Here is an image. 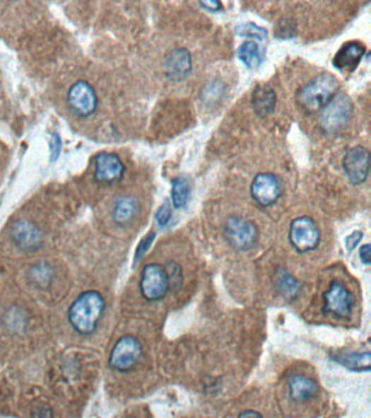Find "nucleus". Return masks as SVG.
I'll list each match as a JSON object with an SVG mask.
<instances>
[{
	"label": "nucleus",
	"mask_w": 371,
	"mask_h": 418,
	"mask_svg": "<svg viewBox=\"0 0 371 418\" xmlns=\"http://www.w3.org/2000/svg\"><path fill=\"white\" fill-rule=\"evenodd\" d=\"M283 25L278 26L277 32H274L276 36L280 38H288L292 37L294 36V30H295V26H293L292 24V21L288 23V21H283Z\"/></svg>",
	"instance_id": "29"
},
{
	"label": "nucleus",
	"mask_w": 371,
	"mask_h": 418,
	"mask_svg": "<svg viewBox=\"0 0 371 418\" xmlns=\"http://www.w3.org/2000/svg\"><path fill=\"white\" fill-rule=\"evenodd\" d=\"M239 59L251 70H256L265 59V50L255 42H245L237 50Z\"/></svg>",
	"instance_id": "19"
},
{
	"label": "nucleus",
	"mask_w": 371,
	"mask_h": 418,
	"mask_svg": "<svg viewBox=\"0 0 371 418\" xmlns=\"http://www.w3.org/2000/svg\"><path fill=\"white\" fill-rule=\"evenodd\" d=\"M251 194L258 205L269 207L281 197V182L273 173H259L252 182Z\"/></svg>",
	"instance_id": "10"
},
{
	"label": "nucleus",
	"mask_w": 371,
	"mask_h": 418,
	"mask_svg": "<svg viewBox=\"0 0 371 418\" xmlns=\"http://www.w3.org/2000/svg\"><path fill=\"white\" fill-rule=\"evenodd\" d=\"M168 276L169 286L170 289H179L182 286V272L177 262H171L167 264V268H165Z\"/></svg>",
	"instance_id": "24"
},
{
	"label": "nucleus",
	"mask_w": 371,
	"mask_h": 418,
	"mask_svg": "<svg viewBox=\"0 0 371 418\" xmlns=\"http://www.w3.org/2000/svg\"><path fill=\"white\" fill-rule=\"evenodd\" d=\"M225 234L229 243L239 250H251L257 243V227L243 218H230L225 223Z\"/></svg>",
	"instance_id": "8"
},
{
	"label": "nucleus",
	"mask_w": 371,
	"mask_h": 418,
	"mask_svg": "<svg viewBox=\"0 0 371 418\" xmlns=\"http://www.w3.org/2000/svg\"><path fill=\"white\" fill-rule=\"evenodd\" d=\"M124 165L114 153H100L95 158L94 178L100 185H112L122 179Z\"/></svg>",
	"instance_id": "12"
},
{
	"label": "nucleus",
	"mask_w": 371,
	"mask_h": 418,
	"mask_svg": "<svg viewBox=\"0 0 371 418\" xmlns=\"http://www.w3.org/2000/svg\"><path fill=\"white\" fill-rule=\"evenodd\" d=\"M62 143L61 139L57 133L52 134V141H50V151H52V161H57L61 151Z\"/></svg>",
	"instance_id": "28"
},
{
	"label": "nucleus",
	"mask_w": 371,
	"mask_h": 418,
	"mask_svg": "<svg viewBox=\"0 0 371 418\" xmlns=\"http://www.w3.org/2000/svg\"><path fill=\"white\" fill-rule=\"evenodd\" d=\"M370 155L368 149L363 146H355L346 151L343 158V169L353 185H360L366 182L369 175Z\"/></svg>",
	"instance_id": "9"
},
{
	"label": "nucleus",
	"mask_w": 371,
	"mask_h": 418,
	"mask_svg": "<svg viewBox=\"0 0 371 418\" xmlns=\"http://www.w3.org/2000/svg\"><path fill=\"white\" fill-rule=\"evenodd\" d=\"M276 103H277V96L269 86H257L254 91L252 105L258 116L265 118L271 115L276 108Z\"/></svg>",
	"instance_id": "18"
},
{
	"label": "nucleus",
	"mask_w": 371,
	"mask_h": 418,
	"mask_svg": "<svg viewBox=\"0 0 371 418\" xmlns=\"http://www.w3.org/2000/svg\"><path fill=\"white\" fill-rule=\"evenodd\" d=\"M235 33L243 37L255 38L258 40H265L268 37V31L265 28L256 25L253 22L239 24L235 28Z\"/></svg>",
	"instance_id": "23"
},
{
	"label": "nucleus",
	"mask_w": 371,
	"mask_h": 418,
	"mask_svg": "<svg viewBox=\"0 0 371 418\" xmlns=\"http://www.w3.org/2000/svg\"><path fill=\"white\" fill-rule=\"evenodd\" d=\"M363 234L362 231H354L352 234L348 236L346 239V248L348 250H353L355 248H356L357 244L360 243L363 239Z\"/></svg>",
	"instance_id": "30"
},
{
	"label": "nucleus",
	"mask_w": 371,
	"mask_h": 418,
	"mask_svg": "<svg viewBox=\"0 0 371 418\" xmlns=\"http://www.w3.org/2000/svg\"><path fill=\"white\" fill-rule=\"evenodd\" d=\"M140 211V204L130 195L119 197L112 208V219L119 227H128L136 219Z\"/></svg>",
	"instance_id": "16"
},
{
	"label": "nucleus",
	"mask_w": 371,
	"mask_h": 418,
	"mask_svg": "<svg viewBox=\"0 0 371 418\" xmlns=\"http://www.w3.org/2000/svg\"><path fill=\"white\" fill-rule=\"evenodd\" d=\"M167 78L173 82H181L189 76L192 71V57L185 48H175L167 54L165 60Z\"/></svg>",
	"instance_id": "14"
},
{
	"label": "nucleus",
	"mask_w": 371,
	"mask_h": 418,
	"mask_svg": "<svg viewBox=\"0 0 371 418\" xmlns=\"http://www.w3.org/2000/svg\"><path fill=\"white\" fill-rule=\"evenodd\" d=\"M32 274H33V279H35L38 284L42 282L45 284V282L50 279L52 268L49 267V265L45 264V262H40L32 268Z\"/></svg>",
	"instance_id": "25"
},
{
	"label": "nucleus",
	"mask_w": 371,
	"mask_h": 418,
	"mask_svg": "<svg viewBox=\"0 0 371 418\" xmlns=\"http://www.w3.org/2000/svg\"><path fill=\"white\" fill-rule=\"evenodd\" d=\"M317 383L302 375L292 376L288 381V393L293 401H307L317 393Z\"/></svg>",
	"instance_id": "17"
},
{
	"label": "nucleus",
	"mask_w": 371,
	"mask_h": 418,
	"mask_svg": "<svg viewBox=\"0 0 371 418\" xmlns=\"http://www.w3.org/2000/svg\"><path fill=\"white\" fill-rule=\"evenodd\" d=\"M364 54V45L358 42H348L336 52L332 64L340 71H354Z\"/></svg>",
	"instance_id": "15"
},
{
	"label": "nucleus",
	"mask_w": 371,
	"mask_h": 418,
	"mask_svg": "<svg viewBox=\"0 0 371 418\" xmlns=\"http://www.w3.org/2000/svg\"><path fill=\"white\" fill-rule=\"evenodd\" d=\"M171 216H172V213H171V205L168 201H166L158 208L155 218H156V221L158 222V225L160 227H165L170 221Z\"/></svg>",
	"instance_id": "27"
},
{
	"label": "nucleus",
	"mask_w": 371,
	"mask_h": 418,
	"mask_svg": "<svg viewBox=\"0 0 371 418\" xmlns=\"http://www.w3.org/2000/svg\"><path fill=\"white\" fill-rule=\"evenodd\" d=\"M290 241L300 253H306L317 248L320 231L316 222L310 217L296 218L290 226Z\"/></svg>",
	"instance_id": "7"
},
{
	"label": "nucleus",
	"mask_w": 371,
	"mask_h": 418,
	"mask_svg": "<svg viewBox=\"0 0 371 418\" xmlns=\"http://www.w3.org/2000/svg\"><path fill=\"white\" fill-rule=\"evenodd\" d=\"M278 290L285 298H294L300 292V284L286 270H279L276 276Z\"/></svg>",
	"instance_id": "21"
},
{
	"label": "nucleus",
	"mask_w": 371,
	"mask_h": 418,
	"mask_svg": "<svg viewBox=\"0 0 371 418\" xmlns=\"http://www.w3.org/2000/svg\"><path fill=\"white\" fill-rule=\"evenodd\" d=\"M237 418H264L259 413L255 411H244L243 413L240 414Z\"/></svg>",
	"instance_id": "34"
},
{
	"label": "nucleus",
	"mask_w": 371,
	"mask_h": 418,
	"mask_svg": "<svg viewBox=\"0 0 371 418\" xmlns=\"http://www.w3.org/2000/svg\"><path fill=\"white\" fill-rule=\"evenodd\" d=\"M338 88L340 83L334 74H319L300 91L298 105L307 114H317L338 95Z\"/></svg>",
	"instance_id": "2"
},
{
	"label": "nucleus",
	"mask_w": 371,
	"mask_h": 418,
	"mask_svg": "<svg viewBox=\"0 0 371 418\" xmlns=\"http://www.w3.org/2000/svg\"><path fill=\"white\" fill-rule=\"evenodd\" d=\"M155 238H156V233H155V232H152V233L147 234L144 239L140 242V244L137 245L136 250H135V262L142 260L143 256L146 254L147 250H149V248H151V245H152L153 242H154Z\"/></svg>",
	"instance_id": "26"
},
{
	"label": "nucleus",
	"mask_w": 371,
	"mask_h": 418,
	"mask_svg": "<svg viewBox=\"0 0 371 418\" xmlns=\"http://www.w3.org/2000/svg\"><path fill=\"white\" fill-rule=\"evenodd\" d=\"M32 418H52V410L45 407H37L32 413Z\"/></svg>",
	"instance_id": "32"
},
{
	"label": "nucleus",
	"mask_w": 371,
	"mask_h": 418,
	"mask_svg": "<svg viewBox=\"0 0 371 418\" xmlns=\"http://www.w3.org/2000/svg\"><path fill=\"white\" fill-rule=\"evenodd\" d=\"M189 181L185 178L180 177L172 181V189H171V199L172 204L177 209H181L187 205L189 201Z\"/></svg>",
	"instance_id": "22"
},
{
	"label": "nucleus",
	"mask_w": 371,
	"mask_h": 418,
	"mask_svg": "<svg viewBox=\"0 0 371 418\" xmlns=\"http://www.w3.org/2000/svg\"><path fill=\"white\" fill-rule=\"evenodd\" d=\"M66 100L70 109L81 118H88L98 109V96L94 88L86 81H76L69 88Z\"/></svg>",
	"instance_id": "6"
},
{
	"label": "nucleus",
	"mask_w": 371,
	"mask_h": 418,
	"mask_svg": "<svg viewBox=\"0 0 371 418\" xmlns=\"http://www.w3.org/2000/svg\"><path fill=\"white\" fill-rule=\"evenodd\" d=\"M11 240L20 250L33 253L43 245V233L28 220H18L12 226Z\"/></svg>",
	"instance_id": "13"
},
{
	"label": "nucleus",
	"mask_w": 371,
	"mask_h": 418,
	"mask_svg": "<svg viewBox=\"0 0 371 418\" xmlns=\"http://www.w3.org/2000/svg\"><path fill=\"white\" fill-rule=\"evenodd\" d=\"M199 5H201V8H204V9L207 10V11L218 12L221 11V10L223 9V4L220 3V1H217V0H215V1H213H213H201Z\"/></svg>",
	"instance_id": "31"
},
{
	"label": "nucleus",
	"mask_w": 371,
	"mask_h": 418,
	"mask_svg": "<svg viewBox=\"0 0 371 418\" xmlns=\"http://www.w3.org/2000/svg\"><path fill=\"white\" fill-rule=\"evenodd\" d=\"M353 115V104L346 94L336 95L322 110L320 127L326 133L341 130L348 124Z\"/></svg>",
	"instance_id": "4"
},
{
	"label": "nucleus",
	"mask_w": 371,
	"mask_h": 418,
	"mask_svg": "<svg viewBox=\"0 0 371 418\" xmlns=\"http://www.w3.org/2000/svg\"><path fill=\"white\" fill-rule=\"evenodd\" d=\"M106 302L98 291H86L69 308L68 320L76 332L82 336L92 335L104 315Z\"/></svg>",
	"instance_id": "1"
},
{
	"label": "nucleus",
	"mask_w": 371,
	"mask_h": 418,
	"mask_svg": "<svg viewBox=\"0 0 371 418\" xmlns=\"http://www.w3.org/2000/svg\"><path fill=\"white\" fill-rule=\"evenodd\" d=\"M140 288L145 300L155 302L165 298L170 290L166 269L158 264L146 265L141 274Z\"/></svg>",
	"instance_id": "5"
},
{
	"label": "nucleus",
	"mask_w": 371,
	"mask_h": 418,
	"mask_svg": "<svg viewBox=\"0 0 371 418\" xmlns=\"http://www.w3.org/2000/svg\"><path fill=\"white\" fill-rule=\"evenodd\" d=\"M341 364L351 371H369L371 367V354L366 353H350L338 359Z\"/></svg>",
	"instance_id": "20"
},
{
	"label": "nucleus",
	"mask_w": 371,
	"mask_h": 418,
	"mask_svg": "<svg viewBox=\"0 0 371 418\" xmlns=\"http://www.w3.org/2000/svg\"><path fill=\"white\" fill-rule=\"evenodd\" d=\"M140 341L132 336H124L117 341L109 356V366L120 373L132 371L142 357Z\"/></svg>",
	"instance_id": "3"
},
{
	"label": "nucleus",
	"mask_w": 371,
	"mask_h": 418,
	"mask_svg": "<svg viewBox=\"0 0 371 418\" xmlns=\"http://www.w3.org/2000/svg\"><path fill=\"white\" fill-rule=\"evenodd\" d=\"M324 310L338 318H348L352 314L354 298L344 286L334 282L324 296Z\"/></svg>",
	"instance_id": "11"
},
{
	"label": "nucleus",
	"mask_w": 371,
	"mask_h": 418,
	"mask_svg": "<svg viewBox=\"0 0 371 418\" xmlns=\"http://www.w3.org/2000/svg\"><path fill=\"white\" fill-rule=\"evenodd\" d=\"M360 257L364 264L369 265L371 262V248L369 244H365L360 250Z\"/></svg>",
	"instance_id": "33"
}]
</instances>
